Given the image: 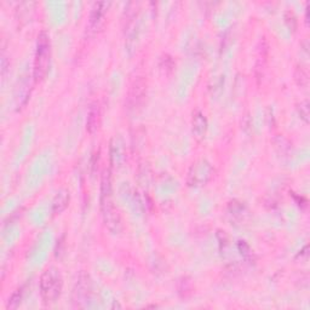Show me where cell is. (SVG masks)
<instances>
[{
  "instance_id": "obj_4",
  "label": "cell",
  "mask_w": 310,
  "mask_h": 310,
  "mask_svg": "<svg viewBox=\"0 0 310 310\" xmlns=\"http://www.w3.org/2000/svg\"><path fill=\"white\" fill-rule=\"evenodd\" d=\"M213 175V168L209 161L199 160L190 166L188 172V184L191 187L204 185L211 180Z\"/></svg>"
},
{
  "instance_id": "obj_5",
  "label": "cell",
  "mask_w": 310,
  "mask_h": 310,
  "mask_svg": "<svg viewBox=\"0 0 310 310\" xmlns=\"http://www.w3.org/2000/svg\"><path fill=\"white\" fill-rule=\"evenodd\" d=\"M147 92V82L142 76L135 79V81L131 85L129 96H127V105L130 109H136L142 104Z\"/></svg>"
},
{
  "instance_id": "obj_11",
  "label": "cell",
  "mask_w": 310,
  "mask_h": 310,
  "mask_svg": "<svg viewBox=\"0 0 310 310\" xmlns=\"http://www.w3.org/2000/svg\"><path fill=\"white\" fill-rule=\"evenodd\" d=\"M298 111H299L300 118H302V119L304 120L305 123H309L310 110H309V102L308 101L300 102V104H298Z\"/></svg>"
},
{
  "instance_id": "obj_2",
  "label": "cell",
  "mask_w": 310,
  "mask_h": 310,
  "mask_svg": "<svg viewBox=\"0 0 310 310\" xmlns=\"http://www.w3.org/2000/svg\"><path fill=\"white\" fill-rule=\"evenodd\" d=\"M40 295L45 304H51L60 298L63 289V279L60 270L49 268L40 276Z\"/></svg>"
},
{
  "instance_id": "obj_9",
  "label": "cell",
  "mask_w": 310,
  "mask_h": 310,
  "mask_svg": "<svg viewBox=\"0 0 310 310\" xmlns=\"http://www.w3.org/2000/svg\"><path fill=\"white\" fill-rule=\"evenodd\" d=\"M206 126H207V121L205 115L200 113V111H198L193 118V132L195 133L196 137H203L205 135Z\"/></svg>"
},
{
  "instance_id": "obj_10",
  "label": "cell",
  "mask_w": 310,
  "mask_h": 310,
  "mask_svg": "<svg viewBox=\"0 0 310 310\" xmlns=\"http://www.w3.org/2000/svg\"><path fill=\"white\" fill-rule=\"evenodd\" d=\"M107 3H96L94 5V8H92L91 11V16H90V24L94 28H97V25L100 24V22L102 21V18H103L104 16V6H107Z\"/></svg>"
},
{
  "instance_id": "obj_7",
  "label": "cell",
  "mask_w": 310,
  "mask_h": 310,
  "mask_svg": "<svg viewBox=\"0 0 310 310\" xmlns=\"http://www.w3.org/2000/svg\"><path fill=\"white\" fill-rule=\"evenodd\" d=\"M69 200H70L69 191L66 190V189L60 190L59 193L56 194L55 199H53V203H52L53 213H56V215H60V213H62L63 211H65L67 207H68Z\"/></svg>"
},
{
  "instance_id": "obj_1",
  "label": "cell",
  "mask_w": 310,
  "mask_h": 310,
  "mask_svg": "<svg viewBox=\"0 0 310 310\" xmlns=\"http://www.w3.org/2000/svg\"><path fill=\"white\" fill-rule=\"evenodd\" d=\"M50 57L51 46L50 37L46 32H40L38 35L37 41V52H35L34 67H33V78L35 82H40L45 79L50 68Z\"/></svg>"
},
{
  "instance_id": "obj_13",
  "label": "cell",
  "mask_w": 310,
  "mask_h": 310,
  "mask_svg": "<svg viewBox=\"0 0 310 310\" xmlns=\"http://www.w3.org/2000/svg\"><path fill=\"white\" fill-rule=\"evenodd\" d=\"M21 295H22V290H17V292L12 295L11 298L9 299V306H10V308H14V305H15L14 303H16V306L20 304L21 297H22Z\"/></svg>"
},
{
  "instance_id": "obj_6",
  "label": "cell",
  "mask_w": 310,
  "mask_h": 310,
  "mask_svg": "<svg viewBox=\"0 0 310 310\" xmlns=\"http://www.w3.org/2000/svg\"><path fill=\"white\" fill-rule=\"evenodd\" d=\"M102 120V113H101V107L98 102H94L91 104L90 110H89L88 119H86V130L89 133L94 135V133L100 129Z\"/></svg>"
},
{
  "instance_id": "obj_3",
  "label": "cell",
  "mask_w": 310,
  "mask_h": 310,
  "mask_svg": "<svg viewBox=\"0 0 310 310\" xmlns=\"http://www.w3.org/2000/svg\"><path fill=\"white\" fill-rule=\"evenodd\" d=\"M101 207L105 227L111 234H119L123 229V222L119 211L111 200V193L101 194Z\"/></svg>"
},
{
  "instance_id": "obj_12",
  "label": "cell",
  "mask_w": 310,
  "mask_h": 310,
  "mask_svg": "<svg viewBox=\"0 0 310 310\" xmlns=\"http://www.w3.org/2000/svg\"><path fill=\"white\" fill-rule=\"evenodd\" d=\"M296 79H297V81H298V84L300 86H306V85H308L309 79H308V73H306V70L303 69L302 67L297 69Z\"/></svg>"
},
{
  "instance_id": "obj_8",
  "label": "cell",
  "mask_w": 310,
  "mask_h": 310,
  "mask_svg": "<svg viewBox=\"0 0 310 310\" xmlns=\"http://www.w3.org/2000/svg\"><path fill=\"white\" fill-rule=\"evenodd\" d=\"M124 143L123 140H121L120 137H114L113 140H111V148H110V153H111V162L117 166L119 165L121 161H123L124 159Z\"/></svg>"
}]
</instances>
